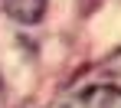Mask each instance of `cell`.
Here are the masks:
<instances>
[{
	"instance_id": "3957f363",
	"label": "cell",
	"mask_w": 121,
	"mask_h": 108,
	"mask_svg": "<svg viewBox=\"0 0 121 108\" xmlns=\"http://www.w3.org/2000/svg\"><path fill=\"white\" fill-rule=\"evenodd\" d=\"M26 108H33V105H26Z\"/></svg>"
},
{
	"instance_id": "7a4b0ae2",
	"label": "cell",
	"mask_w": 121,
	"mask_h": 108,
	"mask_svg": "<svg viewBox=\"0 0 121 108\" xmlns=\"http://www.w3.org/2000/svg\"><path fill=\"white\" fill-rule=\"evenodd\" d=\"M46 3H49V0H3L7 13H10L13 20H20V23H36L43 13H46Z\"/></svg>"
},
{
	"instance_id": "6da1fadb",
	"label": "cell",
	"mask_w": 121,
	"mask_h": 108,
	"mask_svg": "<svg viewBox=\"0 0 121 108\" xmlns=\"http://www.w3.org/2000/svg\"><path fill=\"white\" fill-rule=\"evenodd\" d=\"M62 108H121V88L118 85H88L65 98Z\"/></svg>"
}]
</instances>
